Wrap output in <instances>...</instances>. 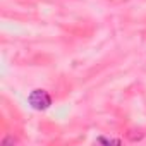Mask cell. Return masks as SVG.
Here are the masks:
<instances>
[{
    "label": "cell",
    "mask_w": 146,
    "mask_h": 146,
    "mask_svg": "<svg viewBox=\"0 0 146 146\" xmlns=\"http://www.w3.org/2000/svg\"><path fill=\"white\" fill-rule=\"evenodd\" d=\"M28 103L31 105V108L41 112V110L50 108V105H52V96H50V93L45 91V90H33V91L29 93V96H28Z\"/></svg>",
    "instance_id": "6da1fadb"
},
{
    "label": "cell",
    "mask_w": 146,
    "mask_h": 146,
    "mask_svg": "<svg viewBox=\"0 0 146 146\" xmlns=\"http://www.w3.org/2000/svg\"><path fill=\"white\" fill-rule=\"evenodd\" d=\"M98 141H100V143H108V144H110V143H115V144H120V139H112V137H100Z\"/></svg>",
    "instance_id": "7a4b0ae2"
}]
</instances>
